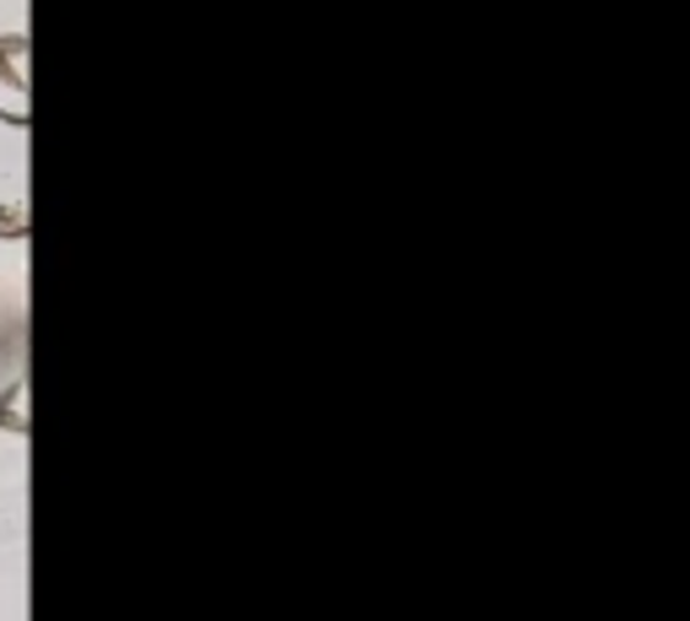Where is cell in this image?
<instances>
[{
    "mask_svg": "<svg viewBox=\"0 0 690 621\" xmlns=\"http://www.w3.org/2000/svg\"><path fill=\"white\" fill-rule=\"evenodd\" d=\"M0 238H11V244L28 238V216H22L17 206H0Z\"/></svg>",
    "mask_w": 690,
    "mask_h": 621,
    "instance_id": "cell-2",
    "label": "cell"
},
{
    "mask_svg": "<svg viewBox=\"0 0 690 621\" xmlns=\"http://www.w3.org/2000/svg\"><path fill=\"white\" fill-rule=\"evenodd\" d=\"M0 124H11V130H28V114H22V109H0Z\"/></svg>",
    "mask_w": 690,
    "mask_h": 621,
    "instance_id": "cell-3",
    "label": "cell"
},
{
    "mask_svg": "<svg viewBox=\"0 0 690 621\" xmlns=\"http://www.w3.org/2000/svg\"><path fill=\"white\" fill-rule=\"evenodd\" d=\"M22 54H28V33H6L0 39V86H11V92H28V77L17 71Z\"/></svg>",
    "mask_w": 690,
    "mask_h": 621,
    "instance_id": "cell-1",
    "label": "cell"
}]
</instances>
